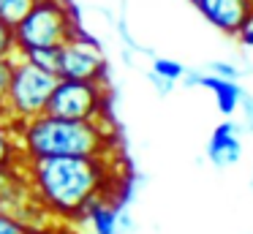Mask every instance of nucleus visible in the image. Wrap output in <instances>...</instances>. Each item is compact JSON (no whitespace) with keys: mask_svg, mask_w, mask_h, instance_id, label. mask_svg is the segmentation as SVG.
<instances>
[{"mask_svg":"<svg viewBox=\"0 0 253 234\" xmlns=\"http://www.w3.org/2000/svg\"><path fill=\"white\" fill-rule=\"evenodd\" d=\"M25 177L52 221H77L79 212L98 196L115 199L117 161L115 155H46L25 158Z\"/></svg>","mask_w":253,"mask_h":234,"instance_id":"obj_1","label":"nucleus"},{"mask_svg":"<svg viewBox=\"0 0 253 234\" xmlns=\"http://www.w3.org/2000/svg\"><path fill=\"white\" fill-rule=\"evenodd\" d=\"M17 141L22 158L46 155H115L117 131L109 117L101 120H63L39 114L17 125Z\"/></svg>","mask_w":253,"mask_h":234,"instance_id":"obj_2","label":"nucleus"},{"mask_svg":"<svg viewBox=\"0 0 253 234\" xmlns=\"http://www.w3.org/2000/svg\"><path fill=\"white\" fill-rule=\"evenodd\" d=\"M79 33L74 8L66 0H36V5L14 25L17 52L33 47H63Z\"/></svg>","mask_w":253,"mask_h":234,"instance_id":"obj_3","label":"nucleus"},{"mask_svg":"<svg viewBox=\"0 0 253 234\" xmlns=\"http://www.w3.org/2000/svg\"><path fill=\"white\" fill-rule=\"evenodd\" d=\"M57 79L60 76L46 74V71L36 68L33 63H28L25 57L17 54L11 85H8V95H6V123H11L17 128V125L44 114L46 101H49Z\"/></svg>","mask_w":253,"mask_h":234,"instance_id":"obj_4","label":"nucleus"},{"mask_svg":"<svg viewBox=\"0 0 253 234\" xmlns=\"http://www.w3.org/2000/svg\"><path fill=\"white\" fill-rule=\"evenodd\" d=\"M63 120H101L109 117V85L106 79H57L46 101V112Z\"/></svg>","mask_w":253,"mask_h":234,"instance_id":"obj_5","label":"nucleus"},{"mask_svg":"<svg viewBox=\"0 0 253 234\" xmlns=\"http://www.w3.org/2000/svg\"><path fill=\"white\" fill-rule=\"evenodd\" d=\"M60 79H87L101 82L106 79V57L101 52V44L84 36L82 30L71 36L60 47Z\"/></svg>","mask_w":253,"mask_h":234,"instance_id":"obj_6","label":"nucleus"},{"mask_svg":"<svg viewBox=\"0 0 253 234\" xmlns=\"http://www.w3.org/2000/svg\"><path fill=\"white\" fill-rule=\"evenodd\" d=\"M202 16L226 36H237L253 22V0H196Z\"/></svg>","mask_w":253,"mask_h":234,"instance_id":"obj_7","label":"nucleus"},{"mask_svg":"<svg viewBox=\"0 0 253 234\" xmlns=\"http://www.w3.org/2000/svg\"><path fill=\"white\" fill-rule=\"evenodd\" d=\"M207 152L218 166H229V163L240 161L242 155V147H240V139L234 134V123H220L218 128L212 131V139L207 144Z\"/></svg>","mask_w":253,"mask_h":234,"instance_id":"obj_8","label":"nucleus"},{"mask_svg":"<svg viewBox=\"0 0 253 234\" xmlns=\"http://www.w3.org/2000/svg\"><path fill=\"white\" fill-rule=\"evenodd\" d=\"M191 82H196V85H202V87H210V90L215 93V101H218V109L223 114H234L237 112V106H240V101H242V90L234 85V79H223V76H218V74H204V76H196V79H191Z\"/></svg>","mask_w":253,"mask_h":234,"instance_id":"obj_9","label":"nucleus"},{"mask_svg":"<svg viewBox=\"0 0 253 234\" xmlns=\"http://www.w3.org/2000/svg\"><path fill=\"white\" fill-rule=\"evenodd\" d=\"M30 185L25 177L22 163H14V166H0V207L11 204L19 193H25Z\"/></svg>","mask_w":253,"mask_h":234,"instance_id":"obj_10","label":"nucleus"},{"mask_svg":"<svg viewBox=\"0 0 253 234\" xmlns=\"http://www.w3.org/2000/svg\"><path fill=\"white\" fill-rule=\"evenodd\" d=\"M19 57H25L28 63H33L36 68L46 71V74H55L60 71V47H33L25 49V52H17Z\"/></svg>","mask_w":253,"mask_h":234,"instance_id":"obj_11","label":"nucleus"},{"mask_svg":"<svg viewBox=\"0 0 253 234\" xmlns=\"http://www.w3.org/2000/svg\"><path fill=\"white\" fill-rule=\"evenodd\" d=\"M22 161L25 158L17 141V128L11 123L0 120V166H14V163H22Z\"/></svg>","mask_w":253,"mask_h":234,"instance_id":"obj_12","label":"nucleus"},{"mask_svg":"<svg viewBox=\"0 0 253 234\" xmlns=\"http://www.w3.org/2000/svg\"><path fill=\"white\" fill-rule=\"evenodd\" d=\"M33 5H36V0H0V19L14 27Z\"/></svg>","mask_w":253,"mask_h":234,"instance_id":"obj_13","label":"nucleus"},{"mask_svg":"<svg viewBox=\"0 0 253 234\" xmlns=\"http://www.w3.org/2000/svg\"><path fill=\"white\" fill-rule=\"evenodd\" d=\"M14 60H17V54L0 57V120L3 123H6V95H8V85H11V74H14Z\"/></svg>","mask_w":253,"mask_h":234,"instance_id":"obj_14","label":"nucleus"},{"mask_svg":"<svg viewBox=\"0 0 253 234\" xmlns=\"http://www.w3.org/2000/svg\"><path fill=\"white\" fill-rule=\"evenodd\" d=\"M153 74L155 76H161V79H166V82H174V79H180L182 74H185V68H182L177 60H155L153 63Z\"/></svg>","mask_w":253,"mask_h":234,"instance_id":"obj_15","label":"nucleus"},{"mask_svg":"<svg viewBox=\"0 0 253 234\" xmlns=\"http://www.w3.org/2000/svg\"><path fill=\"white\" fill-rule=\"evenodd\" d=\"M17 54V41H14V27L0 19V57Z\"/></svg>","mask_w":253,"mask_h":234,"instance_id":"obj_16","label":"nucleus"},{"mask_svg":"<svg viewBox=\"0 0 253 234\" xmlns=\"http://www.w3.org/2000/svg\"><path fill=\"white\" fill-rule=\"evenodd\" d=\"M22 232H25V223L17 215H11L6 207H0V234H22Z\"/></svg>","mask_w":253,"mask_h":234,"instance_id":"obj_17","label":"nucleus"},{"mask_svg":"<svg viewBox=\"0 0 253 234\" xmlns=\"http://www.w3.org/2000/svg\"><path fill=\"white\" fill-rule=\"evenodd\" d=\"M49 229H52V234H84L82 229L71 221H52Z\"/></svg>","mask_w":253,"mask_h":234,"instance_id":"obj_18","label":"nucleus"},{"mask_svg":"<svg viewBox=\"0 0 253 234\" xmlns=\"http://www.w3.org/2000/svg\"><path fill=\"white\" fill-rule=\"evenodd\" d=\"M212 71L218 76H223V79H234L237 76V68L234 65H226V63H212Z\"/></svg>","mask_w":253,"mask_h":234,"instance_id":"obj_19","label":"nucleus"},{"mask_svg":"<svg viewBox=\"0 0 253 234\" xmlns=\"http://www.w3.org/2000/svg\"><path fill=\"white\" fill-rule=\"evenodd\" d=\"M237 38H240L242 44H245V47H253V22L248 27H242L240 33H237Z\"/></svg>","mask_w":253,"mask_h":234,"instance_id":"obj_20","label":"nucleus"},{"mask_svg":"<svg viewBox=\"0 0 253 234\" xmlns=\"http://www.w3.org/2000/svg\"><path fill=\"white\" fill-rule=\"evenodd\" d=\"M49 226H52V223H49ZM49 226H28L22 234H52Z\"/></svg>","mask_w":253,"mask_h":234,"instance_id":"obj_21","label":"nucleus"},{"mask_svg":"<svg viewBox=\"0 0 253 234\" xmlns=\"http://www.w3.org/2000/svg\"><path fill=\"white\" fill-rule=\"evenodd\" d=\"M188 3H193V5H196V0H188Z\"/></svg>","mask_w":253,"mask_h":234,"instance_id":"obj_22","label":"nucleus"}]
</instances>
